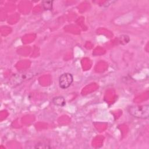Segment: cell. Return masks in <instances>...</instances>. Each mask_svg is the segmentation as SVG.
Here are the masks:
<instances>
[{"label":"cell","mask_w":149,"mask_h":149,"mask_svg":"<svg viewBox=\"0 0 149 149\" xmlns=\"http://www.w3.org/2000/svg\"><path fill=\"white\" fill-rule=\"evenodd\" d=\"M52 102L54 105L59 107H63L65 105V100L62 96L55 97L52 99Z\"/></svg>","instance_id":"cell-3"},{"label":"cell","mask_w":149,"mask_h":149,"mask_svg":"<svg viewBox=\"0 0 149 149\" xmlns=\"http://www.w3.org/2000/svg\"><path fill=\"white\" fill-rule=\"evenodd\" d=\"M127 111L132 116L139 119H147L149 116V105H131L127 108Z\"/></svg>","instance_id":"cell-1"},{"label":"cell","mask_w":149,"mask_h":149,"mask_svg":"<svg viewBox=\"0 0 149 149\" xmlns=\"http://www.w3.org/2000/svg\"><path fill=\"white\" fill-rule=\"evenodd\" d=\"M53 1H42L41 3L44 10H51L52 9Z\"/></svg>","instance_id":"cell-4"},{"label":"cell","mask_w":149,"mask_h":149,"mask_svg":"<svg viewBox=\"0 0 149 149\" xmlns=\"http://www.w3.org/2000/svg\"><path fill=\"white\" fill-rule=\"evenodd\" d=\"M73 81V75L70 73H64L59 78V85L62 89L68 88Z\"/></svg>","instance_id":"cell-2"}]
</instances>
